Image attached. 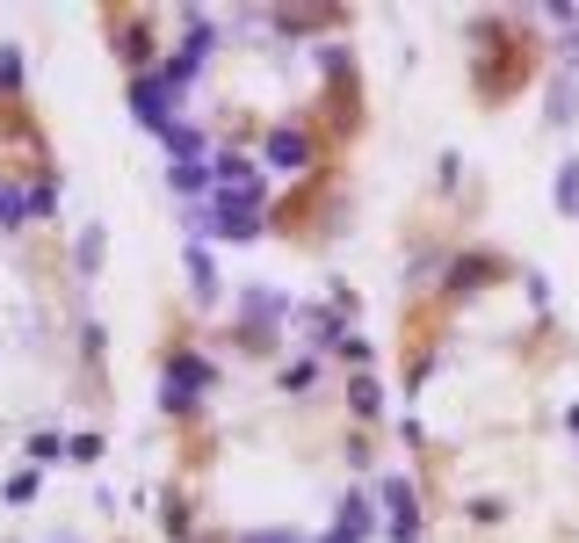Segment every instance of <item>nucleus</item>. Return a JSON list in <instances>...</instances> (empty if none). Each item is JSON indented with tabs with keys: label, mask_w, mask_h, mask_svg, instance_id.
I'll return each mask as SVG.
<instances>
[{
	"label": "nucleus",
	"mask_w": 579,
	"mask_h": 543,
	"mask_svg": "<svg viewBox=\"0 0 579 543\" xmlns=\"http://www.w3.org/2000/svg\"><path fill=\"white\" fill-rule=\"evenodd\" d=\"M210 377H218V370H210L203 355H174V362H167V406H196V391H203Z\"/></svg>",
	"instance_id": "1"
},
{
	"label": "nucleus",
	"mask_w": 579,
	"mask_h": 543,
	"mask_svg": "<svg viewBox=\"0 0 579 543\" xmlns=\"http://www.w3.org/2000/svg\"><path fill=\"white\" fill-rule=\"evenodd\" d=\"M384 507H391V536H399V543H420V500H413L406 478H391V486H384Z\"/></svg>",
	"instance_id": "2"
},
{
	"label": "nucleus",
	"mask_w": 579,
	"mask_h": 543,
	"mask_svg": "<svg viewBox=\"0 0 579 543\" xmlns=\"http://www.w3.org/2000/svg\"><path fill=\"white\" fill-rule=\"evenodd\" d=\"M167 102H174V87H167V80H138V87H131L138 124H152V131H167Z\"/></svg>",
	"instance_id": "3"
},
{
	"label": "nucleus",
	"mask_w": 579,
	"mask_h": 543,
	"mask_svg": "<svg viewBox=\"0 0 579 543\" xmlns=\"http://www.w3.org/2000/svg\"><path fill=\"white\" fill-rule=\"evenodd\" d=\"M304 160H312V138H304V131H276V138H268V167L297 174Z\"/></svg>",
	"instance_id": "4"
},
{
	"label": "nucleus",
	"mask_w": 579,
	"mask_h": 543,
	"mask_svg": "<svg viewBox=\"0 0 579 543\" xmlns=\"http://www.w3.org/2000/svg\"><path fill=\"white\" fill-rule=\"evenodd\" d=\"M377 522H370V500H341V522L326 529V543H362Z\"/></svg>",
	"instance_id": "5"
},
{
	"label": "nucleus",
	"mask_w": 579,
	"mask_h": 543,
	"mask_svg": "<svg viewBox=\"0 0 579 543\" xmlns=\"http://www.w3.org/2000/svg\"><path fill=\"white\" fill-rule=\"evenodd\" d=\"M558 210H565V218L579 210V160H572V167H558Z\"/></svg>",
	"instance_id": "6"
},
{
	"label": "nucleus",
	"mask_w": 579,
	"mask_h": 543,
	"mask_svg": "<svg viewBox=\"0 0 579 543\" xmlns=\"http://www.w3.org/2000/svg\"><path fill=\"white\" fill-rule=\"evenodd\" d=\"M189 276H196V297H210V290H218V268H210V254H203V247L189 254Z\"/></svg>",
	"instance_id": "7"
},
{
	"label": "nucleus",
	"mask_w": 579,
	"mask_h": 543,
	"mask_svg": "<svg viewBox=\"0 0 579 543\" xmlns=\"http://www.w3.org/2000/svg\"><path fill=\"white\" fill-rule=\"evenodd\" d=\"M160 529H167V536H189V507H181V500H167V515H160Z\"/></svg>",
	"instance_id": "8"
},
{
	"label": "nucleus",
	"mask_w": 579,
	"mask_h": 543,
	"mask_svg": "<svg viewBox=\"0 0 579 543\" xmlns=\"http://www.w3.org/2000/svg\"><path fill=\"white\" fill-rule=\"evenodd\" d=\"M15 80H22V58H15V51H0V87H15Z\"/></svg>",
	"instance_id": "9"
},
{
	"label": "nucleus",
	"mask_w": 579,
	"mask_h": 543,
	"mask_svg": "<svg viewBox=\"0 0 579 543\" xmlns=\"http://www.w3.org/2000/svg\"><path fill=\"white\" fill-rule=\"evenodd\" d=\"M247 543H297V536H283V529H268V536H247Z\"/></svg>",
	"instance_id": "10"
}]
</instances>
